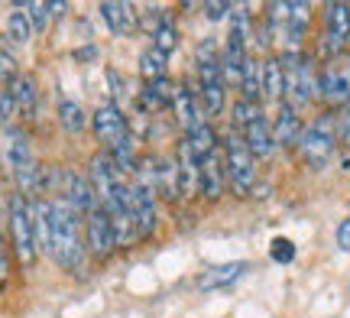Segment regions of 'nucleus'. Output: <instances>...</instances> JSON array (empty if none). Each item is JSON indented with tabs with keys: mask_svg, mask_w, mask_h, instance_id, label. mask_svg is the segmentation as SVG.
<instances>
[{
	"mask_svg": "<svg viewBox=\"0 0 350 318\" xmlns=\"http://www.w3.org/2000/svg\"><path fill=\"white\" fill-rule=\"evenodd\" d=\"M49 256L65 273L81 269V260H85L78 215L62 198H49Z\"/></svg>",
	"mask_w": 350,
	"mask_h": 318,
	"instance_id": "nucleus-1",
	"label": "nucleus"
},
{
	"mask_svg": "<svg viewBox=\"0 0 350 318\" xmlns=\"http://www.w3.org/2000/svg\"><path fill=\"white\" fill-rule=\"evenodd\" d=\"M195 68H198V98L204 107V117H217L224 111V72H221V52L214 39H201L195 52Z\"/></svg>",
	"mask_w": 350,
	"mask_h": 318,
	"instance_id": "nucleus-2",
	"label": "nucleus"
},
{
	"mask_svg": "<svg viewBox=\"0 0 350 318\" xmlns=\"http://www.w3.org/2000/svg\"><path fill=\"white\" fill-rule=\"evenodd\" d=\"M224 169L230 189L237 191L240 198L253 195V189H256V156L250 153L247 140L240 137L237 130H230L224 140Z\"/></svg>",
	"mask_w": 350,
	"mask_h": 318,
	"instance_id": "nucleus-3",
	"label": "nucleus"
},
{
	"mask_svg": "<svg viewBox=\"0 0 350 318\" xmlns=\"http://www.w3.org/2000/svg\"><path fill=\"white\" fill-rule=\"evenodd\" d=\"M338 117L334 114H318L305 127V133H301L299 140V150L301 156H305V163L312 165V169H325L327 163H331V156H334V150H338Z\"/></svg>",
	"mask_w": 350,
	"mask_h": 318,
	"instance_id": "nucleus-4",
	"label": "nucleus"
},
{
	"mask_svg": "<svg viewBox=\"0 0 350 318\" xmlns=\"http://www.w3.org/2000/svg\"><path fill=\"white\" fill-rule=\"evenodd\" d=\"M282 65H286V104H292L295 111L308 107L318 98V75L312 59L299 52H286Z\"/></svg>",
	"mask_w": 350,
	"mask_h": 318,
	"instance_id": "nucleus-5",
	"label": "nucleus"
},
{
	"mask_svg": "<svg viewBox=\"0 0 350 318\" xmlns=\"http://www.w3.org/2000/svg\"><path fill=\"white\" fill-rule=\"evenodd\" d=\"M7 221H10V237L13 250L20 256V263H33L36 260V230H33V198L26 195H10V208H7Z\"/></svg>",
	"mask_w": 350,
	"mask_h": 318,
	"instance_id": "nucleus-6",
	"label": "nucleus"
},
{
	"mask_svg": "<svg viewBox=\"0 0 350 318\" xmlns=\"http://www.w3.org/2000/svg\"><path fill=\"white\" fill-rule=\"evenodd\" d=\"M350 42V3H327L325 7V36L321 52L338 59Z\"/></svg>",
	"mask_w": 350,
	"mask_h": 318,
	"instance_id": "nucleus-7",
	"label": "nucleus"
},
{
	"mask_svg": "<svg viewBox=\"0 0 350 318\" xmlns=\"http://www.w3.org/2000/svg\"><path fill=\"white\" fill-rule=\"evenodd\" d=\"M55 178L62 182V195H59V198H62L75 215H91V211L98 208V195L91 189V182H88L85 176H78L75 169H59Z\"/></svg>",
	"mask_w": 350,
	"mask_h": 318,
	"instance_id": "nucleus-8",
	"label": "nucleus"
},
{
	"mask_svg": "<svg viewBox=\"0 0 350 318\" xmlns=\"http://www.w3.org/2000/svg\"><path fill=\"white\" fill-rule=\"evenodd\" d=\"M91 130L104 146H120V143H130V133H126V120L120 114L117 101H104L91 117Z\"/></svg>",
	"mask_w": 350,
	"mask_h": 318,
	"instance_id": "nucleus-9",
	"label": "nucleus"
},
{
	"mask_svg": "<svg viewBox=\"0 0 350 318\" xmlns=\"http://www.w3.org/2000/svg\"><path fill=\"white\" fill-rule=\"evenodd\" d=\"M130 211H133V221H137V234L150 237L159 217H156V191L143 178H133V185H130Z\"/></svg>",
	"mask_w": 350,
	"mask_h": 318,
	"instance_id": "nucleus-10",
	"label": "nucleus"
},
{
	"mask_svg": "<svg viewBox=\"0 0 350 318\" xmlns=\"http://www.w3.org/2000/svg\"><path fill=\"white\" fill-rule=\"evenodd\" d=\"M318 98L331 107H344L350 101V62L327 65L318 75Z\"/></svg>",
	"mask_w": 350,
	"mask_h": 318,
	"instance_id": "nucleus-11",
	"label": "nucleus"
},
{
	"mask_svg": "<svg viewBox=\"0 0 350 318\" xmlns=\"http://www.w3.org/2000/svg\"><path fill=\"white\" fill-rule=\"evenodd\" d=\"M85 243L88 250L94 256H111V250L117 247V241H113V228H111V217H107V211L104 208H94L91 215H85Z\"/></svg>",
	"mask_w": 350,
	"mask_h": 318,
	"instance_id": "nucleus-12",
	"label": "nucleus"
},
{
	"mask_svg": "<svg viewBox=\"0 0 350 318\" xmlns=\"http://www.w3.org/2000/svg\"><path fill=\"white\" fill-rule=\"evenodd\" d=\"M175 114H178V124H182V133L191 137L195 130H201L208 120H204V107H201V98L188 85H178L175 88Z\"/></svg>",
	"mask_w": 350,
	"mask_h": 318,
	"instance_id": "nucleus-13",
	"label": "nucleus"
},
{
	"mask_svg": "<svg viewBox=\"0 0 350 318\" xmlns=\"http://www.w3.org/2000/svg\"><path fill=\"white\" fill-rule=\"evenodd\" d=\"M237 133L243 137V140H247V146H250V153L256 156V159H269V156H273V150H275L273 120L262 114V111L253 117V120H250V124H247L243 130H237Z\"/></svg>",
	"mask_w": 350,
	"mask_h": 318,
	"instance_id": "nucleus-14",
	"label": "nucleus"
},
{
	"mask_svg": "<svg viewBox=\"0 0 350 318\" xmlns=\"http://www.w3.org/2000/svg\"><path fill=\"white\" fill-rule=\"evenodd\" d=\"M100 20L107 23V29H111L113 36H126V33H133V26L139 23L137 16V7L133 3H126V0H104L98 7Z\"/></svg>",
	"mask_w": 350,
	"mask_h": 318,
	"instance_id": "nucleus-15",
	"label": "nucleus"
},
{
	"mask_svg": "<svg viewBox=\"0 0 350 318\" xmlns=\"http://www.w3.org/2000/svg\"><path fill=\"white\" fill-rule=\"evenodd\" d=\"M227 189V169H224V153L221 150H214L201 159V191H204V198H211L217 202Z\"/></svg>",
	"mask_w": 350,
	"mask_h": 318,
	"instance_id": "nucleus-16",
	"label": "nucleus"
},
{
	"mask_svg": "<svg viewBox=\"0 0 350 318\" xmlns=\"http://www.w3.org/2000/svg\"><path fill=\"white\" fill-rule=\"evenodd\" d=\"M301 133H305V127H301L299 120V111L292 107V104H279V111H275V120H273V140L275 146H299Z\"/></svg>",
	"mask_w": 350,
	"mask_h": 318,
	"instance_id": "nucleus-17",
	"label": "nucleus"
},
{
	"mask_svg": "<svg viewBox=\"0 0 350 318\" xmlns=\"http://www.w3.org/2000/svg\"><path fill=\"white\" fill-rule=\"evenodd\" d=\"M308 23H312V3H288L286 33H282V42L288 46V52H299L301 39L308 33Z\"/></svg>",
	"mask_w": 350,
	"mask_h": 318,
	"instance_id": "nucleus-18",
	"label": "nucleus"
},
{
	"mask_svg": "<svg viewBox=\"0 0 350 318\" xmlns=\"http://www.w3.org/2000/svg\"><path fill=\"white\" fill-rule=\"evenodd\" d=\"M262 101L273 104L286 101V65H282V55H269L262 62Z\"/></svg>",
	"mask_w": 350,
	"mask_h": 318,
	"instance_id": "nucleus-19",
	"label": "nucleus"
},
{
	"mask_svg": "<svg viewBox=\"0 0 350 318\" xmlns=\"http://www.w3.org/2000/svg\"><path fill=\"white\" fill-rule=\"evenodd\" d=\"M247 263H221V267H211L208 273L198 276V289L211 293V289H224V286H234V282L247 273Z\"/></svg>",
	"mask_w": 350,
	"mask_h": 318,
	"instance_id": "nucleus-20",
	"label": "nucleus"
},
{
	"mask_svg": "<svg viewBox=\"0 0 350 318\" xmlns=\"http://www.w3.org/2000/svg\"><path fill=\"white\" fill-rule=\"evenodd\" d=\"M240 101H253L260 104L262 101V62H256V59H247V65H243V75H240Z\"/></svg>",
	"mask_w": 350,
	"mask_h": 318,
	"instance_id": "nucleus-21",
	"label": "nucleus"
},
{
	"mask_svg": "<svg viewBox=\"0 0 350 318\" xmlns=\"http://www.w3.org/2000/svg\"><path fill=\"white\" fill-rule=\"evenodd\" d=\"M13 98H16V107H20V117H26V120H33L36 117V104H39V88L36 81L29 75H20L16 81L10 85Z\"/></svg>",
	"mask_w": 350,
	"mask_h": 318,
	"instance_id": "nucleus-22",
	"label": "nucleus"
},
{
	"mask_svg": "<svg viewBox=\"0 0 350 318\" xmlns=\"http://www.w3.org/2000/svg\"><path fill=\"white\" fill-rule=\"evenodd\" d=\"M165 68H169V55L159 52L150 42V46L143 49V55H139V72H143V78H146V81H163Z\"/></svg>",
	"mask_w": 350,
	"mask_h": 318,
	"instance_id": "nucleus-23",
	"label": "nucleus"
},
{
	"mask_svg": "<svg viewBox=\"0 0 350 318\" xmlns=\"http://www.w3.org/2000/svg\"><path fill=\"white\" fill-rule=\"evenodd\" d=\"M33 36V23H29V16H26L23 3H16L7 16V39H10L13 46H26Z\"/></svg>",
	"mask_w": 350,
	"mask_h": 318,
	"instance_id": "nucleus-24",
	"label": "nucleus"
},
{
	"mask_svg": "<svg viewBox=\"0 0 350 318\" xmlns=\"http://www.w3.org/2000/svg\"><path fill=\"white\" fill-rule=\"evenodd\" d=\"M143 104L152 107V111L175 104V85L169 78H163V81H146V88H143Z\"/></svg>",
	"mask_w": 350,
	"mask_h": 318,
	"instance_id": "nucleus-25",
	"label": "nucleus"
},
{
	"mask_svg": "<svg viewBox=\"0 0 350 318\" xmlns=\"http://www.w3.org/2000/svg\"><path fill=\"white\" fill-rule=\"evenodd\" d=\"M59 120H62V130H65V133H81V130L88 127L81 104L72 101V98H59Z\"/></svg>",
	"mask_w": 350,
	"mask_h": 318,
	"instance_id": "nucleus-26",
	"label": "nucleus"
},
{
	"mask_svg": "<svg viewBox=\"0 0 350 318\" xmlns=\"http://www.w3.org/2000/svg\"><path fill=\"white\" fill-rule=\"evenodd\" d=\"M152 46L159 52H165V55H172L175 46H178V26H175V20L165 13V20L159 23V29L152 33Z\"/></svg>",
	"mask_w": 350,
	"mask_h": 318,
	"instance_id": "nucleus-27",
	"label": "nucleus"
},
{
	"mask_svg": "<svg viewBox=\"0 0 350 318\" xmlns=\"http://www.w3.org/2000/svg\"><path fill=\"white\" fill-rule=\"evenodd\" d=\"M26 16H29V23H33V33H46V26L52 23V7L49 3H39V0H33V3H23Z\"/></svg>",
	"mask_w": 350,
	"mask_h": 318,
	"instance_id": "nucleus-28",
	"label": "nucleus"
},
{
	"mask_svg": "<svg viewBox=\"0 0 350 318\" xmlns=\"http://www.w3.org/2000/svg\"><path fill=\"white\" fill-rule=\"evenodd\" d=\"M16 78H20V62H16V55H13L7 46H0V85L10 88Z\"/></svg>",
	"mask_w": 350,
	"mask_h": 318,
	"instance_id": "nucleus-29",
	"label": "nucleus"
},
{
	"mask_svg": "<svg viewBox=\"0 0 350 318\" xmlns=\"http://www.w3.org/2000/svg\"><path fill=\"white\" fill-rule=\"evenodd\" d=\"M20 114V107H16V98H13L10 88L0 91V127L10 130L13 127V117Z\"/></svg>",
	"mask_w": 350,
	"mask_h": 318,
	"instance_id": "nucleus-30",
	"label": "nucleus"
},
{
	"mask_svg": "<svg viewBox=\"0 0 350 318\" xmlns=\"http://www.w3.org/2000/svg\"><path fill=\"white\" fill-rule=\"evenodd\" d=\"M269 256H273L275 263H292L295 260V243L288 241V237H275L269 243Z\"/></svg>",
	"mask_w": 350,
	"mask_h": 318,
	"instance_id": "nucleus-31",
	"label": "nucleus"
},
{
	"mask_svg": "<svg viewBox=\"0 0 350 318\" xmlns=\"http://www.w3.org/2000/svg\"><path fill=\"white\" fill-rule=\"evenodd\" d=\"M201 10H204V16H208L211 23H217V20H224V16L234 13V3H224V0H208Z\"/></svg>",
	"mask_w": 350,
	"mask_h": 318,
	"instance_id": "nucleus-32",
	"label": "nucleus"
},
{
	"mask_svg": "<svg viewBox=\"0 0 350 318\" xmlns=\"http://www.w3.org/2000/svg\"><path fill=\"white\" fill-rule=\"evenodd\" d=\"M338 137H340V143L350 150V101L340 107V117H338Z\"/></svg>",
	"mask_w": 350,
	"mask_h": 318,
	"instance_id": "nucleus-33",
	"label": "nucleus"
},
{
	"mask_svg": "<svg viewBox=\"0 0 350 318\" xmlns=\"http://www.w3.org/2000/svg\"><path fill=\"white\" fill-rule=\"evenodd\" d=\"M338 243H340V250H347L350 254V217H344L338 224Z\"/></svg>",
	"mask_w": 350,
	"mask_h": 318,
	"instance_id": "nucleus-34",
	"label": "nucleus"
},
{
	"mask_svg": "<svg viewBox=\"0 0 350 318\" xmlns=\"http://www.w3.org/2000/svg\"><path fill=\"white\" fill-rule=\"evenodd\" d=\"M107 81H111V88H113V98H124V81H120V75H117V68H107Z\"/></svg>",
	"mask_w": 350,
	"mask_h": 318,
	"instance_id": "nucleus-35",
	"label": "nucleus"
}]
</instances>
